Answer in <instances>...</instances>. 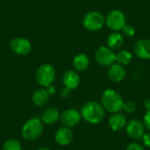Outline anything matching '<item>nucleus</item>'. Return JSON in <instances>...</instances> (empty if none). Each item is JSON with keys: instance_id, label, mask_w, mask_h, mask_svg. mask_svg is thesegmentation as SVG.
Listing matches in <instances>:
<instances>
[{"instance_id": "nucleus-1", "label": "nucleus", "mask_w": 150, "mask_h": 150, "mask_svg": "<svg viewBox=\"0 0 150 150\" xmlns=\"http://www.w3.org/2000/svg\"><path fill=\"white\" fill-rule=\"evenodd\" d=\"M105 110L98 101H88L81 109L82 118L91 125H98L101 123L105 118Z\"/></svg>"}, {"instance_id": "nucleus-2", "label": "nucleus", "mask_w": 150, "mask_h": 150, "mask_svg": "<svg viewBox=\"0 0 150 150\" xmlns=\"http://www.w3.org/2000/svg\"><path fill=\"white\" fill-rule=\"evenodd\" d=\"M100 103L106 112L113 114L123 110L124 99L119 91L113 89H107L103 92Z\"/></svg>"}, {"instance_id": "nucleus-3", "label": "nucleus", "mask_w": 150, "mask_h": 150, "mask_svg": "<svg viewBox=\"0 0 150 150\" xmlns=\"http://www.w3.org/2000/svg\"><path fill=\"white\" fill-rule=\"evenodd\" d=\"M43 132V122L38 117L26 120L21 129V135L26 141L38 139Z\"/></svg>"}, {"instance_id": "nucleus-4", "label": "nucleus", "mask_w": 150, "mask_h": 150, "mask_svg": "<svg viewBox=\"0 0 150 150\" xmlns=\"http://www.w3.org/2000/svg\"><path fill=\"white\" fill-rule=\"evenodd\" d=\"M56 77V71L53 65L49 63L41 64L36 71V80L41 87L51 86Z\"/></svg>"}, {"instance_id": "nucleus-5", "label": "nucleus", "mask_w": 150, "mask_h": 150, "mask_svg": "<svg viewBox=\"0 0 150 150\" xmlns=\"http://www.w3.org/2000/svg\"><path fill=\"white\" fill-rule=\"evenodd\" d=\"M105 25V17L100 11H92L86 13L83 18V25L91 32L101 30Z\"/></svg>"}, {"instance_id": "nucleus-6", "label": "nucleus", "mask_w": 150, "mask_h": 150, "mask_svg": "<svg viewBox=\"0 0 150 150\" xmlns=\"http://www.w3.org/2000/svg\"><path fill=\"white\" fill-rule=\"evenodd\" d=\"M127 24L124 12L120 10H112L105 17V25L113 32H120Z\"/></svg>"}, {"instance_id": "nucleus-7", "label": "nucleus", "mask_w": 150, "mask_h": 150, "mask_svg": "<svg viewBox=\"0 0 150 150\" xmlns=\"http://www.w3.org/2000/svg\"><path fill=\"white\" fill-rule=\"evenodd\" d=\"M96 62L103 67H110L116 62V54L107 46L99 47L95 52Z\"/></svg>"}, {"instance_id": "nucleus-8", "label": "nucleus", "mask_w": 150, "mask_h": 150, "mask_svg": "<svg viewBox=\"0 0 150 150\" xmlns=\"http://www.w3.org/2000/svg\"><path fill=\"white\" fill-rule=\"evenodd\" d=\"M125 128L128 137L133 140H141L146 134V128L143 122L137 119H133L127 121Z\"/></svg>"}, {"instance_id": "nucleus-9", "label": "nucleus", "mask_w": 150, "mask_h": 150, "mask_svg": "<svg viewBox=\"0 0 150 150\" xmlns=\"http://www.w3.org/2000/svg\"><path fill=\"white\" fill-rule=\"evenodd\" d=\"M10 47L13 53L18 55H27L32 51L31 41L25 37H16L11 40Z\"/></svg>"}, {"instance_id": "nucleus-10", "label": "nucleus", "mask_w": 150, "mask_h": 150, "mask_svg": "<svg viewBox=\"0 0 150 150\" xmlns=\"http://www.w3.org/2000/svg\"><path fill=\"white\" fill-rule=\"evenodd\" d=\"M81 119V112L74 108H69L65 110L60 116V121L63 125V127H67L69 128L76 126L80 122Z\"/></svg>"}, {"instance_id": "nucleus-11", "label": "nucleus", "mask_w": 150, "mask_h": 150, "mask_svg": "<svg viewBox=\"0 0 150 150\" xmlns=\"http://www.w3.org/2000/svg\"><path fill=\"white\" fill-rule=\"evenodd\" d=\"M134 54L142 60H150V40L141 39L134 46Z\"/></svg>"}, {"instance_id": "nucleus-12", "label": "nucleus", "mask_w": 150, "mask_h": 150, "mask_svg": "<svg viewBox=\"0 0 150 150\" xmlns=\"http://www.w3.org/2000/svg\"><path fill=\"white\" fill-rule=\"evenodd\" d=\"M74 139V133L73 131L67 127H60L55 134H54V140L60 146H68L69 145Z\"/></svg>"}, {"instance_id": "nucleus-13", "label": "nucleus", "mask_w": 150, "mask_h": 150, "mask_svg": "<svg viewBox=\"0 0 150 150\" xmlns=\"http://www.w3.org/2000/svg\"><path fill=\"white\" fill-rule=\"evenodd\" d=\"M62 83L70 91L76 90L80 84V76L75 70H68L62 76Z\"/></svg>"}, {"instance_id": "nucleus-14", "label": "nucleus", "mask_w": 150, "mask_h": 150, "mask_svg": "<svg viewBox=\"0 0 150 150\" xmlns=\"http://www.w3.org/2000/svg\"><path fill=\"white\" fill-rule=\"evenodd\" d=\"M107 76L112 83H120L126 77V70L123 66L115 62L109 67Z\"/></svg>"}, {"instance_id": "nucleus-15", "label": "nucleus", "mask_w": 150, "mask_h": 150, "mask_svg": "<svg viewBox=\"0 0 150 150\" xmlns=\"http://www.w3.org/2000/svg\"><path fill=\"white\" fill-rule=\"evenodd\" d=\"M127 123V117L121 112H116L112 114L108 120L109 127L114 132H119L122 130L124 127H126Z\"/></svg>"}, {"instance_id": "nucleus-16", "label": "nucleus", "mask_w": 150, "mask_h": 150, "mask_svg": "<svg viewBox=\"0 0 150 150\" xmlns=\"http://www.w3.org/2000/svg\"><path fill=\"white\" fill-rule=\"evenodd\" d=\"M49 98L50 95L48 91H47V89H43V88L34 91L32 95L33 103L39 107L46 105L49 101Z\"/></svg>"}, {"instance_id": "nucleus-17", "label": "nucleus", "mask_w": 150, "mask_h": 150, "mask_svg": "<svg viewBox=\"0 0 150 150\" xmlns=\"http://www.w3.org/2000/svg\"><path fill=\"white\" fill-rule=\"evenodd\" d=\"M124 44V36L120 32H113L106 39V45L109 48L114 50L120 49Z\"/></svg>"}, {"instance_id": "nucleus-18", "label": "nucleus", "mask_w": 150, "mask_h": 150, "mask_svg": "<svg viewBox=\"0 0 150 150\" xmlns=\"http://www.w3.org/2000/svg\"><path fill=\"white\" fill-rule=\"evenodd\" d=\"M60 116L61 114L57 109L54 107H49L43 112L41 115V121L44 124L53 125L56 123L58 120H60Z\"/></svg>"}, {"instance_id": "nucleus-19", "label": "nucleus", "mask_w": 150, "mask_h": 150, "mask_svg": "<svg viewBox=\"0 0 150 150\" xmlns=\"http://www.w3.org/2000/svg\"><path fill=\"white\" fill-rule=\"evenodd\" d=\"M73 67L76 71H84L90 66V58L85 54H78L73 58Z\"/></svg>"}, {"instance_id": "nucleus-20", "label": "nucleus", "mask_w": 150, "mask_h": 150, "mask_svg": "<svg viewBox=\"0 0 150 150\" xmlns=\"http://www.w3.org/2000/svg\"><path fill=\"white\" fill-rule=\"evenodd\" d=\"M132 60H133V54L128 50L122 49L116 54V62L123 67L130 64Z\"/></svg>"}, {"instance_id": "nucleus-21", "label": "nucleus", "mask_w": 150, "mask_h": 150, "mask_svg": "<svg viewBox=\"0 0 150 150\" xmlns=\"http://www.w3.org/2000/svg\"><path fill=\"white\" fill-rule=\"evenodd\" d=\"M3 150H22V146L18 140L10 139L4 143Z\"/></svg>"}, {"instance_id": "nucleus-22", "label": "nucleus", "mask_w": 150, "mask_h": 150, "mask_svg": "<svg viewBox=\"0 0 150 150\" xmlns=\"http://www.w3.org/2000/svg\"><path fill=\"white\" fill-rule=\"evenodd\" d=\"M136 108H137V105L136 104L132 101V100H127V101H124V104H123V110L127 112V113H133L136 111Z\"/></svg>"}, {"instance_id": "nucleus-23", "label": "nucleus", "mask_w": 150, "mask_h": 150, "mask_svg": "<svg viewBox=\"0 0 150 150\" xmlns=\"http://www.w3.org/2000/svg\"><path fill=\"white\" fill-rule=\"evenodd\" d=\"M121 31H122L123 36H127V37H133L135 33L134 26L130 24H126Z\"/></svg>"}, {"instance_id": "nucleus-24", "label": "nucleus", "mask_w": 150, "mask_h": 150, "mask_svg": "<svg viewBox=\"0 0 150 150\" xmlns=\"http://www.w3.org/2000/svg\"><path fill=\"white\" fill-rule=\"evenodd\" d=\"M142 122H143V124L145 126V128L150 131V109L149 110H147L145 115L143 116Z\"/></svg>"}, {"instance_id": "nucleus-25", "label": "nucleus", "mask_w": 150, "mask_h": 150, "mask_svg": "<svg viewBox=\"0 0 150 150\" xmlns=\"http://www.w3.org/2000/svg\"><path fill=\"white\" fill-rule=\"evenodd\" d=\"M126 150H145L143 146L141 145L140 143H136V142H132L130 143L127 147V149Z\"/></svg>"}, {"instance_id": "nucleus-26", "label": "nucleus", "mask_w": 150, "mask_h": 150, "mask_svg": "<svg viewBox=\"0 0 150 150\" xmlns=\"http://www.w3.org/2000/svg\"><path fill=\"white\" fill-rule=\"evenodd\" d=\"M142 143L145 147L150 148V133H147L143 135V137L142 138Z\"/></svg>"}, {"instance_id": "nucleus-27", "label": "nucleus", "mask_w": 150, "mask_h": 150, "mask_svg": "<svg viewBox=\"0 0 150 150\" xmlns=\"http://www.w3.org/2000/svg\"><path fill=\"white\" fill-rule=\"evenodd\" d=\"M70 90H69L68 88H63L62 91H61V97L62 98H68L69 95H70Z\"/></svg>"}, {"instance_id": "nucleus-28", "label": "nucleus", "mask_w": 150, "mask_h": 150, "mask_svg": "<svg viewBox=\"0 0 150 150\" xmlns=\"http://www.w3.org/2000/svg\"><path fill=\"white\" fill-rule=\"evenodd\" d=\"M47 91H48L49 95H54V94L55 93V91H56V90H55L54 86H53V85H51V86L47 87Z\"/></svg>"}, {"instance_id": "nucleus-29", "label": "nucleus", "mask_w": 150, "mask_h": 150, "mask_svg": "<svg viewBox=\"0 0 150 150\" xmlns=\"http://www.w3.org/2000/svg\"><path fill=\"white\" fill-rule=\"evenodd\" d=\"M144 106L146 107L147 110H149L150 109V99H147L145 102H144Z\"/></svg>"}, {"instance_id": "nucleus-30", "label": "nucleus", "mask_w": 150, "mask_h": 150, "mask_svg": "<svg viewBox=\"0 0 150 150\" xmlns=\"http://www.w3.org/2000/svg\"><path fill=\"white\" fill-rule=\"evenodd\" d=\"M37 150H51V149H48V148L43 147V148H40V149H38Z\"/></svg>"}]
</instances>
